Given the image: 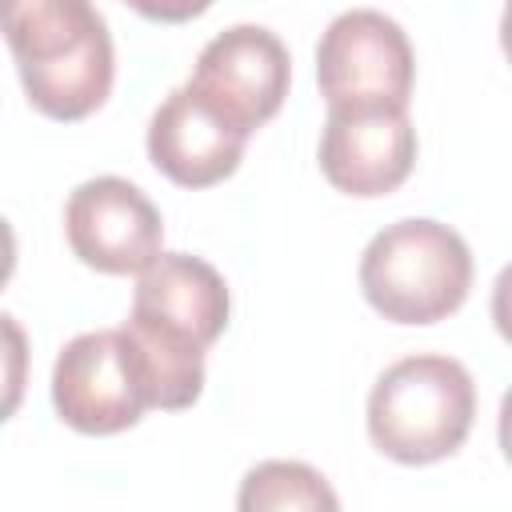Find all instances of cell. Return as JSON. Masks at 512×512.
Listing matches in <instances>:
<instances>
[{
	"label": "cell",
	"mask_w": 512,
	"mask_h": 512,
	"mask_svg": "<svg viewBox=\"0 0 512 512\" xmlns=\"http://www.w3.org/2000/svg\"><path fill=\"white\" fill-rule=\"evenodd\" d=\"M472 416V372L436 352L396 360L368 392V440L396 464H436L452 456L468 440Z\"/></svg>",
	"instance_id": "3"
},
{
	"label": "cell",
	"mask_w": 512,
	"mask_h": 512,
	"mask_svg": "<svg viewBox=\"0 0 512 512\" xmlns=\"http://www.w3.org/2000/svg\"><path fill=\"white\" fill-rule=\"evenodd\" d=\"M412 80V44L376 8L340 12L316 44V84L328 108H408Z\"/></svg>",
	"instance_id": "6"
},
{
	"label": "cell",
	"mask_w": 512,
	"mask_h": 512,
	"mask_svg": "<svg viewBox=\"0 0 512 512\" xmlns=\"http://www.w3.org/2000/svg\"><path fill=\"white\" fill-rule=\"evenodd\" d=\"M12 272H16V232H12V224L0 216V292H4V284L12 280Z\"/></svg>",
	"instance_id": "14"
},
{
	"label": "cell",
	"mask_w": 512,
	"mask_h": 512,
	"mask_svg": "<svg viewBox=\"0 0 512 512\" xmlns=\"http://www.w3.org/2000/svg\"><path fill=\"white\" fill-rule=\"evenodd\" d=\"M416 164V128L408 108H328L320 132L324 180L356 200L396 192Z\"/></svg>",
	"instance_id": "9"
},
{
	"label": "cell",
	"mask_w": 512,
	"mask_h": 512,
	"mask_svg": "<svg viewBox=\"0 0 512 512\" xmlns=\"http://www.w3.org/2000/svg\"><path fill=\"white\" fill-rule=\"evenodd\" d=\"M52 408L84 436H116L152 408L148 372L128 328L72 336L52 364Z\"/></svg>",
	"instance_id": "5"
},
{
	"label": "cell",
	"mask_w": 512,
	"mask_h": 512,
	"mask_svg": "<svg viewBox=\"0 0 512 512\" xmlns=\"http://www.w3.org/2000/svg\"><path fill=\"white\" fill-rule=\"evenodd\" d=\"M68 248L80 264L104 276L148 268L164 244L160 208L124 176H92L64 204Z\"/></svg>",
	"instance_id": "8"
},
{
	"label": "cell",
	"mask_w": 512,
	"mask_h": 512,
	"mask_svg": "<svg viewBox=\"0 0 512 512\" xmlns=\"http://www.w3.org/2000/svg\"><path fill=\"white\" fill-rule=\"evenodd\" d=\"M188 84L232 128L252 136L280 112L292 84V60L284 40L264 24H232L204 44Z\"/></svg>",
	"instance_id": "7"
},
{
	"label": "cell",
	"mask_w": 512,
	"mask_h": 512,
	"mask_svg": "<svg viewBox=\"0 0 512 512\" xmlns=\"http://www.w3.org/2000/svg\"><path fill=\"white\" fill-rule=\"evenodd\" d=\"M248 136L232 128L192 84L168 92L148 120V160L180 188H212L244 160Z\"/></svg>",
	"instance_id": "10"
},
{
	"label": "cell",
	"mask_w": 512,
	"mask_h": 512,
	"mask_svg": "<svg viewBox=\"0 0 512 512\" xmlns=\"http://www.w3.org/2000/svg\"><path fill=\"white\" fill-rule=\"evenodd\" d=\"M472 288V252L440 220H396L360 256V292L392 324L448 320Z\"/></svg>",
	"instance_id": "4"
},
{
	"label": "cell",
	"mask_w": 512,
	"mask_h": 512,
	"mask_svg": "<svg viewBox=\"0 0 512 512\" xmlns=\"http://www.w3.org/2000/svg\"><path fill=\"white\" fill-rule=\"evenodd\" d=\"M124 4L156 24H188L212 8V0H124Z\"/></svg>",
	"instance_id": "13"
},
{
	"label": "cell",
	"mask_w": 512,
	"mask_h": 512,
	"mask_svg": "<svg viewBox=\"0 0 512 512\" xmlns=\"http://www.w3.org/2000/svg\"><path fill=\"white\" fill-rule=\"evenodd\" d=\"M136 276L124 328L140 348L152 408H192L204 392V352L228 328V284L204 256L188 252H160Z\"/></svg>",
	"instance_id": "1"
},
{
	"label": "cell",
	"mask_w": 512,
	"mask_h": 512,
	"mask_svg": "<svg viewBox=\"0 0 512 512\" xmlns=\"http://www.w3.org/2000/svg\"><path fill=\"white\" fill-rule=\"evenodd\" d=\"M0 32L40 116L72 124L108 100L116 48L92 0H0Z\"/></svg>",
	"instance_id": "2"
},
{
	"label": "cell",
	"mask_w": 512,
	"mask_h": 512,
	"mask_svg": "<svg viewBox=\"0 0 512 512\" xmlns=\"http://www.w3.org/2000/svg\"><path fill=\"white\" fill-rule=\"evenodd\" d=\"M28 388V336L16 316L0 312V424L16 416Z\"/></svg>",
	"instance_id": "12"
},
{
	"label": "cell",
	"mask_w": 512,
	"mask_h": 512,
	"mask_svg": "<svg viewBox=\"0 0 512 512\" xmlns=\"http://www.w3.org/2000/svg\"><path fill=\"white\" fill-rule=\"evenodd\" d=\"M236 508L240 512H284V508L336 512L340 500L316 468H308L300 460H264V464L244 472Z\"/></svg>",
	"instance_id": "11"
}]
</instances>
